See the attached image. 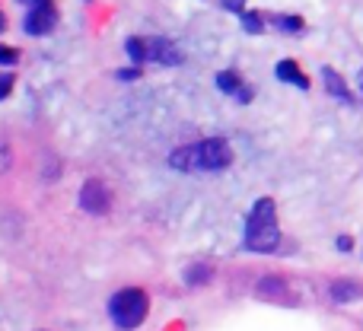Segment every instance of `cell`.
Listing matches in <instances>:
<instances>
[{"instance_id":"obj_10","label":"cell","mask_w":363,"mask_h":331,"mask_svg":"<svg viewBox=\"0 0 363 331\" xmlns=\"http://www.w3.org/2000/svg\"><path fill=\"white\" fill-rule=\"evenodd\" d=\"M217 86L223 89V93H236V96L245 89V86H239V74H236V70H223V74L217 77Z\"/></svg>"},{"instance_id":"obj_9","label":"cell","mask_w":363,"mask_h":331,"mask_svg":"<svg viewBox=\"0 0 363 331\" xmlns=\"http://www.w3.org/2000/svg\"><path fill=\"white\" fill-rule=\"evenodd\" d=\"M322 77H325V86H328V93H335V96H341V99H345V102H351V93H347L345 80H341V77L335 74L332 67H325V70H322Z\"/></svg>"},{"instance_id":"obj_21","label":"cell","mask_w":363,"mask_h":331,"mask_svg":"<svg viewBox=\"0 0 363 331\" xmlns=\"http://www.w3.org/2000/svg\"><path fill=\"white\" fill-rule=\"evenodd\" d=\"M0 29H4V16H0Z\"/></svg>"},{"instance_id":"obj_3","label":"cell","mask_w":363,"mask_h":331,"mask_svg":"<svg viewBox=\"0 0 363 331\" xmlns=\"http://www.w3.org/2000/svg\"><path fill=\"white\" fill-rule=\"evenodd\" d=\"M108 313H112L115 325L138 328L140 322H144V315H147V293H144V290H138V287L121 290V293L112 296V303H108Z\"/></svg>"},{"instance_id":"obj_20","label":"cell","mask_w":363,"mask_h":331,"mask_svg":"<svg viewBox=\"0 0 363 331\" xmlns=\"http://www.w3.org/2000/svg\"><path fill=\"white\" fill-rule=\"evenodd\" d=\"M357 83H360V93H363V70H360V77H357Z\"/></svg>"},{"instance_id":"obj_16","label":"cell","mask_w":363,"mask_h":331,"mask_svg":"<svg viewBox=\"0 0 363 331\" xmlns=\"http://www.w3.org/2000/svg\"><path fill=\"white\" fill-rule=\"evenodd\" d=\"M220 4L230 6V10H239V13H242V0H220Z\"/></svg>"},{"instance_id":"obj_13","label":"cell","mask_w":363,"mask_h":331,"mask_svg":"<svg viewBox=\"0 0 363 331\" xmlns=\"http://www.w3.org/2000/svg\"><path fill=\"white\" fill-rule=\"evenodd\" d=\"M207 274H211V268H207V264H201V268H191V271H188V281H191V284H201V277H207Z\"/></svg>"},{"instance_id":"obj_1","label":"cell","mask_w":363,"mask_h":331,"mask_svg":"<svg viewBox=\"0 0 363 331\" xmlns=\"http://www.w3.org/2000/svg\"><path fill=\"white\" fill-rule=\"evenodd\" d=\"M169 163L182 172H217V169H226L233 163V147L220 138H211L201 144L182 147L169 157Z\"/></svg>"},{"instance_id":"obj_8","label":"cell","mask_w":363,"mask_h":331,"mask_svg":"<svg viewBox=\"0 0 363 331\" xmlns=\"http://www.w3.org/2000/svg\"><path fill=\"white\" fill-rule=\"evenodd\" d=\"M332 296L338 303H351V300H357V296H363V287L360 284H354V281H338L332 287Z\"/></svg>"},{"instance_id":"obj_7","label":"cell","mask_w":363,"mask_h":331,"mask_svg":"<svg viewBox=\"0 0 363 331\" xmlns=\"http://www.w3.org/2000/svg\"><path fill=\"white\" fill-rule=\"evenodd\" d=\"M277 77H281L284 83H294V86H300V89L309 86V80L303 77V70L296 67L294 61H281V64H277Z\"/></svg>"},{"instance_id":"obj_14","label":"cell","mask_w":363,"mask_h":331,"mask_svg":"<svg viewBox=\"0 0 363 331\" xmlns=\"http://www.w3.org/2000/svg\"><path fill=\"white\" fill-rule=\"evenodd\" d=\"M16 61V51L6 48V45H0V64H13Z\"/></svg>"},{"instance_id":"obj_11","label":"cell","mask_w":363,"mask_h":331,"mask_svg":"<svg viewBox=\"0 0 363 331\" xmlns=\"http://www.w3.org/2000/svg\"><path fill=\"white\" fill-rule=\"evenodd\" d=\"M274 23L281 26L284 32H300L303 29V19L300 16H274Z\"/></svg>"},{"instance_id":"obj_2","label":"cell","mask_w":363,"mask_h":331,"mask_svg":"<svg viewBox=\"0 0 363 331\" xmlns=\"http://www.w3.org/2000/svg\"><path fill=\"white\" fill-rule=\"evenodd\" d=\"M281 242V230H277V207L271 198H262L249 213L245 223V245L252 252H271Z\"/></svg>"},{"instance_id":"obj_17","label":"cell","mask_w":363,"mask_h":331,"mask_svg":"<svg viewBox=\"0 0 363 331\" xmlns=\"http://www.w3.org/2000/svg\"><path fill=\"white\" fill-rule=\"evenodd\" d=\"M118 77H121V80H134V77H138V70H118Z\"/></svg>"},{"instance_id":"obj_6","label":"cell","mask_w":363,"mask_h":331,"mask_svg":"<svg viewBox=\"0 0 363 331\" xmlns=\"http://www.w3.org/2000/svg\"><path fill=\"white\" fill-rule=\"evenodd\" d=\"M55 26H57V13L51 4L32 6L29 16H26V32H29V35H48Z\"/></svg>"},{"instance_id":"obj_19","label":"cell","mask_w":363,"mask_h":331,"mask_svg":"<svg viewBox=\"0 0 363 331\" xmlns=\"http://www.w3.org/2000/svg\"><path fill=\"white\" fill-rule=\"evenodd\" d=\"M338 249H345V252H347V249H351V239L341 236V239H338Z\"/></svg>"},{"instance_id":"obj_12","label":"cell","mask_w":363,"mask_h":331,"mask_svg":"<svg viewBox=\"0 0 363 331\" xmlns=\"http://www.w3.org/2000/svg\"><path fill=\"white\" fill-rule=\"evenodd\" d=\"M242 23H245V32H262L264 26H262V16L258 13H245L242 10Z\"/></svg>"},{"instance_id":"obj_18","label":"cell","mask_w":363,"mask_h":331,"mask_svg":"<svg viewBox=\"0 0 363 331\" xmlns=\"http://www.w3.org/2000/svg\"><path fill=\"white\" fill-rule=\"evenodd\" d=\"M19 4H29V6H45V4H51V0H19Z\"/></svg>"},{"instance_id":"obj_15","label":"cell","mask_w":363,"mask_h":331,"mask_svg":"<svg viewBox=\"0 0 363 331\" xmlns=\"http://www.w3.org/2000/svg\"><path fill=\"white\" fill-rule=\"evenodd\" d=\"M10 86H13V77H0V99L10 93Z\"/></svg>"},{"instance_id":"obj_5","label":"cell","mask_w":363,"mask_h":331,"mask_svg":"<svg viewBox=\"0 0 363 331\" xmlns=\"http://www.w3.org/2000/svg\"><path fill=\"white\" fill-rule=\"evenodd\" d=\"M80 204H83V211H89V213H106L108 204H112V194H108L106 181L89 179L86 185H83V191H80Z\"/></svg>"},{"instance_id":"obj_4","label":"cell","mask_w":363,"mask_h":331,"mask_svg":"<svg viewBox=\"0 0 363 331\" xmlns=\"http://www.w3.org/2000/svg\"><path fill=\"white\" fill-rule=\"evenodd\" d=\"M128 55L131 61H157V64H182V51L169 38H128Z\"/></svg>"}]
</instances>
